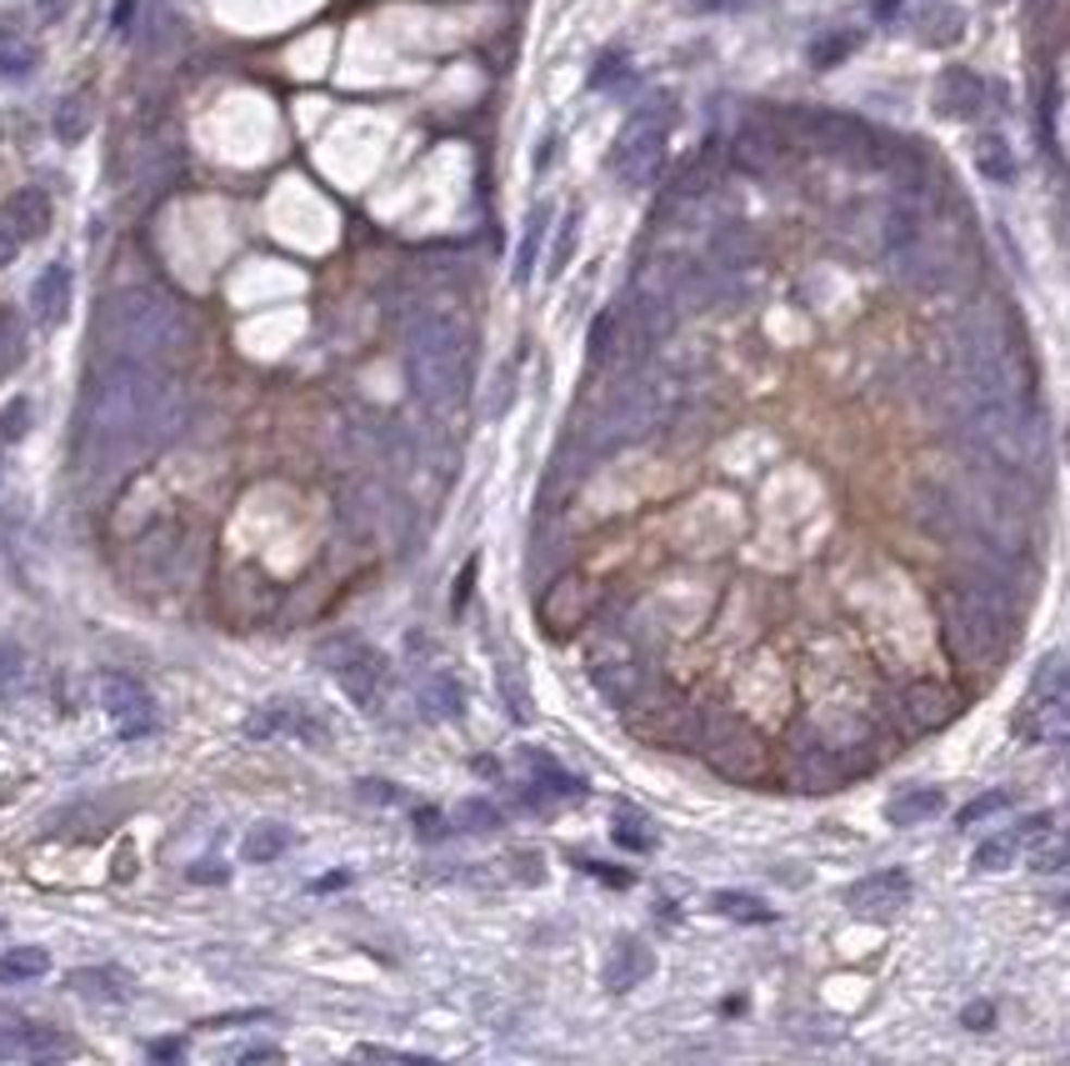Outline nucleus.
<instances>
[{
  "instance_id": "10",
  "label": "nucleus",
  "mask_w": 1070,
  "mask_h": 1066,
  "mask_svg": "<svg viewBox=\"0 0 1070 1066\" xmlns=\"http://www.w3.org/2000/svg\"><path fill=\"white\" fill-rule=\"evenodd\" d=\"M956 696L946 691L940 682H906L896 696H890V716L906 736H931L940 732L946 721H956Z\"/></svg>"
},
{
  "instance_id": "43",
  "label": "nucleus",
  "mask_w": 1070,
  "mask_h": 1066,
  "mask_svg": "<svg viewBox=\"0 0 1070 1066\" xmlns=\"http://www.w3.org/2000/svg\"><path fill=\"white\" fill-rule=\"evenodd\" d=\"M586 871H591V877H601V881H611V886H630L626 871H605L601 861H586Z\"/></svg>"
},
{
  "instance_id": "39",
  "label": "nucleus",
  "mask_w": 1070,
  "mask_h": 1066,
  "mask_svg": "<svg viewBox=\"0 0 1070 1066\" xmlns=\"http://www.w3.org/2000/svg\"><path fill=\"white\" fill-rule=\"evenodd\" d=\"M360 796H370V801H385V806L401 801V792H395V786H385V782H360Z\"/></svg>"
},
{
  "instance_id": "44",
  "label": "nucleus",
  "mask_w": 1070,
  "mask_h": 1066,
  "mask_svg": "<svg viewBox=\"0 0 1070 1066\" xmlns=\"http://www.w3.org/2000/svg\"><path fill=\"white\" fill-rule=\"evenodd\" d=\"M241 1062H281V1052H275V1046H246Z\"/></svg>"
},
{
  "instance_id": "8",
  "label": "nucleus",
  "mask_w": 1070,
  "mask_h": 1066,
  "mask_svg": "<svg viewBox=\"0 0 1070 1066\" xmlns=\"http://www.w3.org/2000/svg\"><path fill=\"white\" fill-rule=\"evenodd\" d=\"M850 776V767L840 761V746H831L825 736H815L811 726H800L786 746V782L796 792H831Z\"/></svg>"
},
{
  "instance_id": "45",
  "label": "nucleus",
  "mask_w": 1070,
  "mask_h": 1066,
  "mask_svg": "<svg viewBox=\"0 0 1070 1066\" xmlns=\"http://www.w3.org/2000/svg\"><path fill=\"white\" fill-rule=\"evenodd\" d=\"M190 881H225V867H216V861H200V867L190 871Z\"/></svg>"
},
{
  "instance_id": "15",
  "label": "nucleus",
  "mask_w": 1070,
  "mask_h": 1066,
  "mask_svg": "<svg viewBox=\"0 0 1070 1066\" xmlns=\"http://www.w3.org/2000/svg\"><path fill=\"white\" fill-rule=\"evenodd\" d=\"M946 811V792L940 786H906L886 801V821L890 826H925Z\"/></svg>"
},
{
  "instance_id": "22",
  "label": "nucleus",
  "mask_w": 1070,
  "mask_h": 1066,
  "mask_svg": "<svg viewBox=\"0 0 1070 1066\" xmlns=\"http://www.w3.org/2000/svg\"><path fill=\"white\" fill-rule=\"evenodd\" d=\"M420 701L431 716H460V686L451 671H431L426 682H420Z\"/></svg>"
},
{
  "instance_id": "7",
  "label": "nucleus",
  "mask_w": 1070,
  "mask_h": 1066,
  "mask_svg": "<svg viewBox=\"0 0 1070 1066\" xmlns=\"http://www.w3.org/2000/svg\"><path fill=\"white\" fill-rule=\"evenodd\" d=\"M1066 726H1070V657H1046L1031 682V696L1021 701L1016 736L1041 742V736L1066 732Z\"/></svg>"
},
{
  "instance_id": "30",
  "label": "nucleus",
  "mask_w": 1070,
  "mask_h": 1066,
  "mask_svg": "<svg viewBox=\"0 0 1070 1066\" xmlns=\"http://www.w3.org/2000/svg\"><path fill=\"white\" fill-rule=\"evenodd\" d=\"M86 121H90V115H86V96H71L61 106V115H56V136H61V140H81V136H86Z\"/></svg>"
},
{
  "instance_id": "36",
  "label": "nucleus",
  "mask_w": 1070,
  "mask_h": 1066,
  "mask_svg": "<svg viewBox=\"0 0 1070 1066\" xmlns=\"http://www.w3.org/2000/svg\"><path fill=\"white\" fill-rule=\"evenodd\" d=\"M470 581H476V561H466L460 576H456V596H451V611H456V616L466 611V601H470Z\"/></svg>"
},
{
  "instance_id": "9",
  "label": "nucleus",
  "mask_w": 1070,
  "mask_h": 1066,
  "mask_svg": "<svg viewBox=\"0 0 1070 1066\" xmlns=\"http://www.w3.org/2000/svg\"><path fill=\"white\" fill-rule=\"evenodd\" d=\"M701 746H705V757H711V767L721 771V776H730V782H751V776L765 771L761 736H755L751 726L730 721V716L701 726Z\"/></svg>"
},
{
  "instance_id": "16",
  "label": "nucleus",
  "mask_w": 1070,
  "mask_h": 1066,
  "mask_svg": "<svg viewBox=\"0 0 1070 1066\" xmlns=\"http://www.w3.org/2000/svg\"><path fill=\"white\" fill-rule=\"evenodd\" d=\"M0 221H5V231H11L15 241L40 236V231H46V225H50V200H46V191H36V186L15 191V196L5 200V211H0Z\"/></svg>"
},
{
  "instance_id": "40",
  "label": "nucleus",
  "mask_w": 1070,
  "mask_h": 1066,
  "mask_svg": "<svg viewBox=\"0 0 1070 1066\" xmlns=\"http://www.w3.org/2000/svg\"><path fill=\"white\" fill-rule=\"evenodd\" d=\"M21 431H25V401H15V406L5 411V441H15Z\"/></svg>"
},
{
  "instance_id": "27",
  "label": "nucleus",
  "mask_w": 1070,
  "mask_h": 1066,
  "mask_svg": "<svg viewBox=\"0 0 1070 1066\" xmlns=\"http://www.w3.org/2000/svg\"><path fill=\"white\" fill-rule=\"evenodd\" d=\"M1010 806V792H985V796H975V801H966L956 811V826H981V821H991V817H1000Z\"/></svg>"
},
{
  "instance_id": "42",
  "label": "nucleus",
  "mask_w": 1070,
  "mask_h": 1066,
  "mask_svg": "<svg viewBox=\"0 0 1070 1066\" xmlns=\"http://www.w3.org/2000/svg\"><path fill=\"white\" fill-rule=\"evenodd\" d=\"M416 826H420V836H445V817H435V811H420Z\"/></svg>"
},
{
  "instance_id": "23",
  "label": "nucleus",
  "mask_w": 1070,
  "mask_h": 1066,
  "mask_svg": "<svg viewBox=\"0 0 1070 1066\" xmlns=\"http://www.w3.org/2000/svg\"><path fill=\"white\" fill-rule=\"evenodd\" d=\"M30 686V661L21 646H0V701H21Z\"/></svg>"
},
{
  "instance_id": "6",
  "label": "nucleus",
  "mask_w": 1070,
  "mask_h": 1066,
  "mask_svg": "<svg viewBox=\"0 0 1070 1066\" xmlns=\"http://www.w3.org/2000/svg\"><path fill=\"white\" fill-rule=\"evenodd\" d=\"M320 661H325V671L335 676V686H341V691L350 696L360 711H376V707H381L385 657L370 641H360V636H335V641L320 646Z\"/></svg>"
},
{
  "instance_id": "20",
  "label": "nucleus",
  "mask_w": 1070,
  "mask_h": 1066,
  "mask_svg": "<svg viewBox=\"0 0 1070 1066\" xmlns=\"http://www.w3.org/2000/svg\"><path fill=\"white\" fill-rule=\"evenodd\" d=\"M181 541H185L181 526H156V531L136 546V556L156 561V566H150V581H160V576H171V571H175V561H181Z\"/></svg>"
},
{
  "instance_id": "21",
  "label": "nucleus",
  "mask_w": 1070,
  "mask_h": 1066,
  "mask_svg": "<svg viewBox=\"0 0 1070 1066\" xmlns=\"http://www.w3.org/2000/svg\"><path fill=\"white\" fill-rule=\"evenodd\" d=\"M50 971V956L40 946H11V952L0 956V987H25V981H36Z\"/></svg>"
},
{
  "instance_id": "2",
  "label": "nucleus",
  "mask_w": 1070,
  "mask_h": 1066,
  "mask_svg": "<svg viewBox=\"0 0 1070 1066\" xmlns=\"http://www.w3.org/2000/svg\"><path fill=\"white\" fill-rule=\"evenodd\" d=\"M406 371L416 396L435 411H451L466 401L470 385V335L460 321L451 316H426V321L410 331L406 346Z\"/></svg>"
},
{
  "instance_id": "1",
  "label": "nucleus",
  "mask_w": 1070,
  "mask_h": 1066,
  "mask_svg": "<svg viewBox=\"0 0 1070 1066\" xmlns=\"http://www.w3.org/2000/svg\"><path fill=\"white\" fill-rule=\"evenodd\" d=\"M185 426H190V396L181 385L125 360V366L96 376V385H90L86 416H81V446H86L90 466L131 471L156 446L181 441Z\"/></svg>"
},
{
  "instance_id": "28",
  "label": "nucleus",
  "mask_w": 1070,
  "mask_h": 1066,
  "mask_svg": "<svg viewBox=\"0 0 1070 1066\" xmlns=\"http://www.w3.org/2000/svg\"><path fill=\"white\" fill-rule=\"evenodd\" d=\"M975 161H981V171L991 175V181H1010V175H1016L1010 150H1006V140H1000V136H985L981 150H975Z\"/></svg>"
},
{
  "instance_id": "37",
  "label": "nucleus",
  "mask_w": 1070,
  "mask_h": 1066,
  "mask_svg": "<svg viewBox=\"0 0 1070 1066\" xmlns=\"http://www.w3.org/2000/svg\"><path fill=\"white\" fill-rule=\"evenodd\" d=\"M615 842L620 846H636V851H651V836L645 831H636V821L620 817V826H615Z\"/></svg>"
},
{
  "instance_id": "35",
  "label": "nucleus",
  "mask_w": 1070,
  "mask_h": 1066,
  "mask_svg": "<svg viewBox=\"0 0 1070 1066\" xmlns=\"http://www.w3.org/2000/svg\"><path fill=\"white\" fill-rule=\"evenodd\" d=\"M570 250H576V216H566V225H561V241H555V250H551V275L570 261Z\"/></svg>"
},
{
  "instance_id": "34",
  "label": "nucleus",
  "mask_w": 1070,
  "mask_h": 1066,
  "mask_svg": "<svg viewBox=\"0 0 1070 1066\" xmlns=\"http://www.w3.org/2000/svg\"><path fill=\"white\" fill-rule=\"evenodd\" d=\"M856 40L861 36H840V40H821V46H811V61L815 65H836L840 56H850L856 50Z\"/></svg>"
},
{
  "instance_id": "19",
  "label": "nucleus",
  "mask_w": 1070,
  "mask_h": 1066,
  "mask_svg": "<svg viewBox=\"0 0 1070 1066\" xmlns=\"http://www.w3.org/2000/svg\"><path fill=\"white\" fill-rule=\"evenodd\" d=\"M291 831L281 826V821H260V826L246 831V842H241V861H250V867H266V861H281L285 851H291Z\"/></svg>"
},
{
  "instance_id": "46",
  "label": "nucleus",
  "mask_w": 1070,
  "mask_h": 1066,
  "mask_svg": "<svg viewBox=\"0 0 1070 1066\" xmlns=\"http://www.w3.org/2000/svg\"><path fill=\"white\" fill-rule=\"evenodd\" d=\"M131 5H136V0H121V5H115V30H125V21H131Z\"/></svg>"
},
{
  "instance_id": "41",
  "label": "nucleus",
  "mask_w": 1070,
  "mask_h": 1066,
  "mask_svg": "<svg viewBox=\"0 0 1070 1066\" xmlns=\"http://www.w3.org/2000/svg\"><path fill=\"white\" fill-rule=\"evenodd\" d=\"M991 1017H996V1012H991V1006H985V1002H975V1006H966V1017H960V1021L981 1031V1027H991Z\"/></svg>"
},
{
  "instance_id": "24",
  "label": "nucleus",
  "mask_w": 1070,
  "mask_h": 1066,
  "mask_svg": "<svg viewBox=\"0 0 1070 1066\" xmlns=\"http://www.w3.org/2000/svg\"><path fill=\"white\" fill-rule=\"evenodd\" d=\"M526 767L536 771V786H545L551 796H580V792H586L570 771H561L551 757H541V751H526Z\"/></svg>"
},
{
  "instance_id": "14",
  "label": "nucleus",
  "mask_w": 1070,
  "mask_h": 1066,
  "mask_svg": "<svg viewBox=\"0 0 1070 1066\" xmlns=\"http://www.w3.org/2000/svg\"><path fill=\"white\" fill-rule=\"evenodd\" d=\"M1046 831H1050V817H1046V811H1035V817L1016 821L1010 831H996V836H985V842L975 846L971 867H975V871H1006V867H1016V856H1021L1025 846L1041 842Z\"/></svg>"
},
{
  "instance_id": "38",
  "label": "nucleus",
  "mask_w": 1070,
  "mask_h": 1066,
  "mask_svg": "<svg viewBox=\"0 0 1070 1066\" xmlns=\"http://www.w3.org/2000/svg\"><path fill=\"white\" fill-rule=\"evenodd\" d=\"M266 1017H271V1012H231V1017H210L206 1027L221 1031V1027H235V1021H266Z\"/></svg>"
},
{
  "instance_id": "12",
  "label": "nucleus",
  "mask_w": 1070,
  "mask_h": 1066,
  "mask_svg": "<svg viewBox=\"0 0 1070 1066\" xmlns=\"http://www.w3.org/2000/svg\"><path fill=\"white\" fill-rule=\"evenodd\" d=\"M100 707H106V716L121 726L125 742H136V736H146L150 726H156V701H150V691L136 682V676H121V671H106V676H100Z\"/></svg>"
},
{
  "instance_id": "32",
  "label": "nucleus",
  "mask_w": 1070,
  "mask_h": 1066,
  "mask_svg": "<svg viewBox=\"0 0 1070 1066\" xmlns=\"http://www.w3.org/2000/svg\"><path fill=\"white\" fill-rule=\"evenodd\" d=\"M460 821H466L470 831H495L501 826V811H495L491 801H466L460 806Z\"/></svg>"
},
{
  "instance_id": "11",
  "label": "nucleus",
  "mask_w": 1070,
  "mask_h": 1066,
  "mask_svg": "<svg viewBox=\"0 0 1070 1066\" xmlns=\"http://www.w3.org/2000/svg\"><path fill=\"white\" fill-rule=\"evenodd\" d=\"M661 156H665V115L645 111V115H636V121L626 125V136H620V146H615V171L626 175L630 186H640V181H651V175H655Z\"/></svg>"
},
{
  "instance_id": "31",
  "label": "nucleus",
  "mask_w": 1070,
  "mask_h": 1066,
  "mask_svg": "<svg viewBox=\"0 0 1070 1066\" xmlns=\"http://www.w3.org/2000/svg\"><path fill=\"white\" fill-rule=\"evenodd\" d=\"M15 360H21V326H15L11 310H0V376L11 371Z\"/></svg>"
},
{
  "instance_id": "26",
  "label": "nucleus",
  "mask_w": 1070,
  "mask_h": 1066,
  "mask_svg": "<svg viewBox=\"0 0 1070 1066\" xmlns=\"http://www.w3.org/2000/svg\"><path fill=\"white\" fill-rule=\"evenodd\" d=\"M71 987L81 996H106V1002L125 996V977H115V971H71Z\"/></svg>"
},
{
  "instance_id": "4",
  "label": "nucleus",
  "mask_w": 1070,
  "mask_h": 1066,
  "mask_svg": "<svg viewBox=\"0 0 1070 1066\" xmlns=\"http://www.w3.org/2000/svg\"><path fill=\"white\" fill-rule=\"evenodd\" d=\"M106 341L125 360H165L185 346V316L156 291H125L106 306Z\"/></svg>"
},
{
  "instance_id": "3",
  "label": "nucleus",
  "mask_w": 1070,
  "mask_h": 1066,
  "mask_svg": "<svg viewBox=\"0 0 1070 1066\" xmlns=\"http://www.w3.org/2000/svg\"><path fill=\"white\" fill-rule=\"evenodd\" d=\"M935 616H940V646L956 666L981 671L1006 651V611L985 586H946L935 596Z\"/></svg>"
},
{
  "instance_id": "47",
  "label": "nucleus",
  "mask_w": 1070,
  "mask_h": 1066,
  "mask_svg": "<svg viewBox=\"0 0 1070 1066\" xmlns=\"http://www.w3.org/2000/svg\"><path fill=\"white\" fill-rule=\"evenodd\" d=\"M175 1052H181L175 1042H156V1046H150V1056H175Z\"/></svg>"
},
{
  "instance_id": "29",
  "label": "nucleus",
  "mask_w": 1070,
  "mask_h": 1066,
  "mask_svg": "<svg viewBox=\"0 0 1070 1066\" xmlns=\"http://www.w3.org/2000/svg\"><path fill=\"white\" fill-rule=\"evenodd\" d=\"M541 241H545V211H536V216H530V225H526V241H520V256H516V281H530Z\"/></svg>"
},
{
  "instance_id": "17",
  "label": "nucleus",
  "mask_w": 1070,
  "mask_h": 1066,
  "mask_svg": "<svg viewBox=\"0 0 1070 1066\" xmlns=\"http://www.w3.org/2000/svg\"><path fill=\"white\" fill-rule=\"evenodd\" d=\"M30 306H36V316L46 326H61L65 310H71V271H65V266L40 271V281L30 285Z\"/></svg>"
},
{
  "instance_id": "25",
  "label": "nucleus",
  "mask_w": 1070,
  "mask_h": 1066,
  "mask_svg": "<svg viewBox=\"0 0 1070 1066\" xmlns=\"http://www.w3.org/2000/svg\"><path fill=\"white\" fill-rule=\"evenodd\" d=\"M711 906L730 921H771V906H765L761 896H746V892H715Z\"/></svg>"
},
{
  "instance_id": "13",
  "label": "nucleus",
  "mask_w": 1070,
  "mask_h": 1066,
  "mask_svg": "<svg viewBox=\"0 0 1070 1066\" xmlns=\"http://www.w3.org/2000/svg\"><path fill=\"white\" fill-rule=\"evenodd\" d=\"M906 902H911V877H906L900 867L871 871V877H861L846 892L850 917H861V921H896Z\"/></svg>"
},
{
  "instance_id": "5",
  "label": "nucleus",
  "mask_w": 1070,
  "mask_h": 1066,
  "mask_svg": "<svg viewBox=\"0 0 1070 1066\" xmlns=\"http://www.w3.org/2000/svg\"><path fill=\"white\" fill-rule=\"evenodd\" d=\"M975 441L985 446V456L1010 471H1025L1041 456V431L1021 411V401H1000V406H975Z\"/></svg>"
},
{
  "instance_id": "18",
  "label": "nucleus",
  "mask_w": 1070,
  "mask_h": 1066,
  "mask_svg": "<svg viewBox=\"0 0 1070 1066\" xmlns=\"http://www.w3.org/2000/svg\"><path fill=\"white\" fill-rule=\"evenodd\" d=\"M640 977H651V952L640 942H615V956L605 961V987L611 992H630Z\"/></svg>"
},
{
  "instance_id": "33",
  "label": "nucleus",
  "mask_w": 1070,
  "mask_h": 1066,
  "mask_svg": "<svg viewBox=\"0 0 1070 1066\" xmlns=\"http://www.w3.org/2000/svg\"><path fill=\"white\" fill-rule=\"evenodd\" d=\"M1035 871H1070V826L1056 846H1046V851L1035 856Z\"/></svg>"
}]
</instances>
